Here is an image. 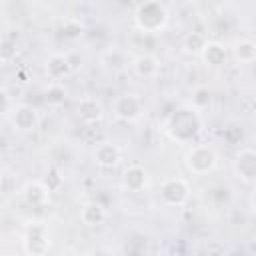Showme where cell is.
Masks as SVG:
<instances>
[{
	"instance_id": "cell-1",
	"label": "cell",
	"mask_w": 256,
	"mask_h": 256,
	"mask_svg": "<svg viewBox=\"0 0 256 256\" xmlns=\"http://www.w3.org/2000/svg\"><path fill=\"white\" fill-rule=\"evenodd\" d=\"M166 132L176 142H194L202 132V116L196 106H180L166 120Z\"/></svg>"
},
{
	"instance_id": "cell-2",
	"label": "cell",
	"mask_w": 256,
	"mask_h": 256,
	"mask_svg": "<svg viewBox=\"0 0 256 256\" xmlns=\"http://www.w3.org/2000/svg\"><path fill=\"white\" fill-rule=\"evenodd\" d=\"M184 164H186V168H188L192 174L204 176V174H208V172H212V170L216 168V164H218V154H216V150H214L212 146H208V144H194V146L186 152Z\"/></svg>"
},
{
	"instance_id": "cell-3",
	"label": "cell",
	"mask_w": 256,
	"mask_h": 256,
	"mask_svg": "<svg viewBox=\"0 0 256 256\" xmlns=\"http://www.w3.org/2000/svg\"><path fill=\"white\" fill-rule=\"evenodd\" d=\"M136 26L142 30V32H158L166 26L168 22V12L166 8L160 4V2H144L138 6L136 10Z\"/></svg>"
},
{
	"instance_id": "cell-4",
	"label": "cell",
	"mask_w": 256,
	"mask_h": 256,
	"mask_svg": "<svg viewBox=\"0 0 256 256\" xmlns=\"http://www.w3.org/2000/svg\"><path fill=\"white\" fill-rule=\"evenodd\" d=\"M112 112L118 120L136 122L144 112V102L138 94H120L112 102Z\"/></svg>"
},
{
	"instance_id": "cell-5",
	"label": "cell",
	"mask_w": 256,
	"mask_h": 256,
	"mask_svg": "<svg viewBox=\"0 0 256 256\" xmlns=\"http://www.w3.org/2000/svg\"><path fill=\"white\" fill-rule=\"evenodd\" d=\"M160 198L168 206H182L190 198V186L184 178H168L160 186Z\"/></svg>"
},
{
	"instance_id": "cell-6",
	"label": "cell",
	"mask_w": 256,
	"mask_h": 256,
	"mask_svg": "<svg viewBox=\"0 0 256 256\" xmlns=\"http://www.w3.org/2000/svg\"><path fill=\"white\" fill-rule=\"evenodd\" d=\"M50 248L48 228L42 222H30L24 234V250L28 254H44Z\"/></svg>"
},
{
	"instance_id": "cell-7",
	"label": "cell",
	"mask_w": 256,
	"mask_h": 256,
	"mask_svg": "<svg viewBox=\"0 0 256 256\" xmlns=\"http://www.w3.org/2000/svg\"><path fill=\"white\" fill-rule=\"evenodd\" d=\"M234 172L244 184H254V180H256V152L252 148H242L236 154Z\"/></svg>"
},
{
	"instance_id": "cell-8",
	"label": "cell",
	"mask_w": 256,
	"mask_h": 256,
	"mask_svg": "<svg viewBox=\"0 0 256 256\" xmlns=\"http://www.w3.org/2000/svg\"><path fill=\"white\" fill-rule=\"evenodd\" d=\"M92 158H94V164H96V166H100V168H104V170H110V168L118 166V162H120V158H122V152H120V148H118L116 144H112V142H100V144L94 148Z\"/></svg>"
},
{
	"instance_id": "cell-9",
	"label": "cell",
	"mask_w": 256,
	"mask_h": 256,
	"mask_svg": "<svg viewBox=\"0 0 256 256\" xmlns=\"http://www.w3.org/2000/svg\"><path fill=\"white\" fill-rule=\"evenodd\" d=\"M76 114L84 124H94L104 116V106L94 96H84L76 104Z\"/></svg>"
},
{
	"instance_id": "cell-10",
	"label": "cell",
	"mask_w": 256,
	"mask_h": 256,
	"mask_svg": "<svg viewBox=\"0 0 256 256\" xmlns=\"http://www.w3.org/2000/svg\"><path fill=\"white\" fill-rule=\"evenodd\" d=\"M12 124L18 132H32L38 126V114L32 106L20 104V106H16V110L12 114Z\"/></svg>"
},
{
	"instance_id": "cell-11",
	"label": "cell",
	"mask_w": 256,
	"mask_h": 256,
	"mask_svg": "<svg viewBox=\"0 0 256 256\" xmlns=\"http://www.w3.org/2000/svg\"><path fill=\"white\" fill-rule=\"evenodd\" d=\"M148 184V172L140 164H130L122 174V186L130 192H140Z\"/></svg>"
},
{
	"instance_id": "cell-12",
	"label": "cell",
	"mask_w": 256,
	"mask_h": 256,
	"mask_svg": "<svg viewBox=\"0 0 256 256\" xmlns=\"http://www.w3.org/2000/svg\"><path fill=\"white\" fill-rule=\"evenodd\" d=\"M72 72V66H70V56H64V54H52L48 60H46V74L52 82H60L64 76H68Z\"/></svg>"
},
{
	"instance_id": "cell-13",
	"label": "cell",
	"mask_w": 256,
	"mask_h": 256,
	"mask_svg": "<svg viewBox=\"0 0 256 256\" xmlns=\"http://www.w3.org/2000/svg\"><path fill=\"white\" fill-rule=\"evenodd\" d=\"M132 68L140 78H154L160 72V60L152 54H140L132 60Z\"/></svg>"
},
{
	"instance_id": "cell-14",
	"label": "cell",
	"mask_w": 256,
	"mask_h": 256,
	"mask_svg": "<svg viewBox=\"0 0 256 256\" xmlns=\"http://www.w3.org/2000/svg\"><path fill=\"white\" fill-rule=\"evenodd\" d=\"M22 196H24V200L28 202V204H44V202H48V198H50V190H48V186L44 184V182H40V180H34V182H28L24 188H22Z\"/></svg>"
},
{
	"instance_id": "cell-15",
	"label": "cell",
	"mask_w": 256,
	"mask_h": 256,
	"mask_svg": "<svg viewBox=\"0 0 256 256\" xmlns=\"http://www.w3.org/2000/svg\"><path fill=\"white\" fill-rule=\"evenodd\" d=\"M102 66H104L108 72H122V70L128 66L126 52L120 50V48H108V50L102 54Z\"/></svg>"
},
{
	"instance_id": "cell-16",
	"label": "cell",
	"mask_w": 256,
	"mask_h": 256,
	"mask_svg": "<svg viewBox=\"0 0 256 256\" xmlns=\"http://www.w3.org/2000/svg\"><path fill=\"white\" fill-rule=\"evenodd\" d=\"M80 220L86 226H100L106 220V210L100 202H88L80 210Z\"/></svg>"
},
{
	"instance_id": "cell-17",
	"label": "cell",
	"mask_w": 256,
	"mask_h": 256,
	"mask_svg": "<svg viewBox=\"0 0 256 256\" xmlns=\"http://www.w3.org/2000/svg\"><path fill=\"white\" fill-rule=\"evenodd\" d=\"M200 56L204 58V62L208 66L216 68V66H222L224 64V60H226V48L220 42H206L204 48H202V52H200Z\"/></svg>"
},
{
	"instance_id": "cell-18",
	"label": "cell",
	"mask_w": 256,
	"mask_h": 256,
	"mask_svg": "<svg viewBox=\"0 0 256 256\" xmlns=\"http://www.w3.org/2000/svg\"><path fill=\"white\" fill-rule=\"evenodd\" d=\"M234 56L240 64H252L256 58V44L252 40H240L234 48Z\"/></svg>"
},
{
	"instance_id": "cell-19",
	"label": "cell",
	"mask_w": 256,
	"mask_h": 256,
	"mask_svg": "<svg viewBox=\"0 0 256 256\" xmlns=\"http://www.w3.org/2000/svg\"><path fill=\"white\" fill-rule=\"evenodd\" d=\"M204 44H206V38L202 34H188L184 38V48L186 52H192V54H200Z\"/></svg>"
},
{
	"instance_id": "cell-20",
	"label": "cell",
	"mask_w": 256,
	"mask_h": 256,
	"mask_svg": "<svg viewBox=\"0 0 256 256\" xmlns=\"http://www.w3.org/2000/svg\"><path fill=\"white\" fill-rule=\"evenodd\" d=\"M8 108H10V96L4 88H0V116H4L8 112Z\"/></svg>"
}]
</instances>
